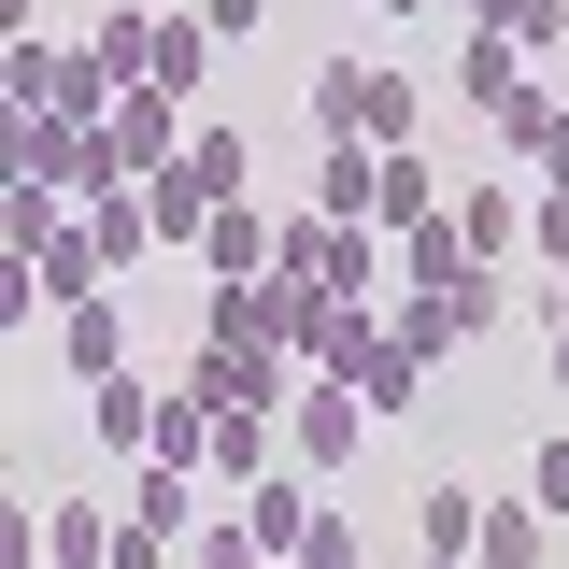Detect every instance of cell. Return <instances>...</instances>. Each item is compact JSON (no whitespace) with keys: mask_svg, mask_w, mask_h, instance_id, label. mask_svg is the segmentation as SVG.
<instances>
[{"mask_svg":"<svg viewBox=\"0 0 569 569\" xmlns=\"http://www.w3.org/2000/svg\"><path fill=\"white\" fill-rule=\"evenodd\" d=\"M0 100L14 114H58V129H114V100H129V71L100 58V43H0Z\"/></svg>","mask_w":569,"mask_h":569,"instance_id":"obj_1","label":"cell"},{"mask_svg":"<svg viewBox=\"0 0 569 569\" xmlns=\"http://www.w3.org/2000/svg\"><path fill=\"white\" fill-rule=\"evenodd\" d=\"M100 58L129 71V86H157V100H200L213 29L186 14V0H100Z\"/></svg>","mask_w":569,"mask_h":569,"instance_id":"obj_2","label":"cell"},{"mask_svg":"<svg viewBox=\"0 0 569 569\" xmlns=\"http://www.w3.org/2000/svg\"><path fill=\"white\" fill-rule=\"evenodd\" d=\"M385 228H342V213H313V200H284V284H328V299H385Z\"/></svg>","mask_w":569,"mask_h":569,"instance_id":"obj_3","label":"cell"},{"mask_svg":"<svg viewBox=\"0 0 569 569\" xmlns=\"http://www.w3.org/2000/svg\"><path fill=\"white\" fill-rule=\"evenodd\" d=\"M171 385H186V399H213V413H284V399H299V356L257 342V328H213Z\"/></svg>","mask_w":569,"mask_h":569,"instance_id":"obj_4","label":"cell"},{"mask_svg":"<svg viewBox=\"0 0 569 569\" xmlns=\"http://www.w3.org/2000/svg\"><path fill=\"white\" fill-rule=\"evenodd\" d=\"M456 100H470L512 157H541V129H556V100L527 86V58H512V43H485V29H470V58H456Z\"/></svg>","mask_w":569,"mask_h":569,"instance_id":"obj_5","label":"cell"},{"mask_svg":"<svg viewBox=\"0 0 569 569\" xmlns=\"http://www.w3.org/2000/svg\"><path fill=\"white\" fill-rule=\"evenodd\" d=\"M370 399H356V385H328V370H299V399H284V456H299V470H342L356 441H370Z\"/></svg>","mask_w":569,"mask_h":569,"instance_id":"obj_6","label":"cell"},{"mask_svg":"<svg viewBox=\"0 0 569 569\" xmlns=\"http://www.w3.org/2000/svg\"><path fill=\"white\" fill-rule=\"evenodd\" d=\"M200 413H213V399H200ZM271 470H284V413H213L200 427V485L242 498V485H271Z\"/></svg>","mask_w":569,"mask_h":569,"instance_id":"obj_7","label":"cell"},{"mask_svg":"<svg viewBox=\"0 0 569 569\" xmlns=\"http://www.w3.org/2000/svg\"><path fill=\"white\" fill-rule=\"evenodd\" d=\"M527 200H541V186H512V171H485V186H456V242H470V257H485V271H512V242H527Z\"/></svg>","mask_w":569,"mask_h":569,"instance_id":"obj_8","label":"cell"},{"mask_svg":"<svg viewBox=\"0 0 569 569\" xmlns=\"http://www.w3.org/2000/svg\"><path fill=\"white\" fill-rule=\"evenodd\" d=\"M171 114H186V100H157V86H129V100H114V171H129V186H157V171H186V142H171Z\"/></svg>","mask_w":569,"mask_h":569,"instance_id":"obj_9","label":"cell"},{"mask_svg":"<svg viewBox=\"0 0 569 569\" xmlns=\"http://www.w3.org/2000/svg\"><path fill=\"white\" fill-rule=\"evenodd\" d=\"M313 213L385 228V142H328V157H313Z\"/></svg>","mask_w":569,"mask_h":569,"instance_id":"obj_10","label":"cell"},{"mask_svg":"<svg viewBox=\"0 0 569 569\" xmlns=\"http://www.w3.org/2000/svg\"><path fill=\"white\" fill-rule=\"evenodd\" d=\"M271 257H284V228H271L257 200H228V213L200 228V271H213V284H271Z\"/></svg>","mask_w":569,"mask_h":569,"instance_id":"obj_11","label":"cell"},{"mask_svg":"<svg viewBox=\"0 0 569 569\" xmlns=\"http://www.w3.org/2000/svg\"><path fill=\"white\" fill-rule=\"evenodd\" d=\"M470 271H485V257L456 242V213H427V228H399V299H456Z\"/></svg>","mask_w":569,"mask_h":569,"instance_id":"obj_12","label":"cell"},{"mask_svg":"<svg viewBox=\"0 0 569 569\" xmlns=\"http://www.w3.org/2000/svg\"><path fill=\"white\" fill-rule=\"evenodd\" d=\"M228 512H242V527H257V556H299V527H313V512H328V498H313V485H299V470H271V485H242V498H228Z\"/></svg>","mask_w":569,"mask_h":569,"instance_id":"obj_13","label":"cell"},{"mask_svg":"<svg viewBox=\"0 0 569 569\" xmlns=\"http://www.w3.org/2000/svg\"><path fill=\"white\" fill-rule=\"evenodd\" d=\"M58 356H71V385H114V370H129V313H114V299H71Z\"/></svg>","mask_w":569,"mask_h":569,"instance_id":"obj_14","label":"cell"},{"mask_svg":"<svg viewBox=\"0 0 569 569\" xmlns=\"http://www.w3.org/2000/svg\"><path fill=\"white\" fill-rule=\"evenodd\" d=\"M413 129H427L413 71H399V58H370V86H356V142H385V157H413Z\"/></svg>","mask_w":569,"mask_h":569,"instance_id":"obj_15","label":"cell"},{"mask_svg":"<svg viewBox=\"0 0 569 569\" xmlns=\"http://www.w3.org/2000/svg\"><path fill=\"white\" fill-rule=\"evenodd\" d=\"M157 413H171V399H157L142 370H114V385H86V427H100L114 456H157Z\"/></svg>","mask_w":569,"mask_h":569,"instance_id":"obj_16","label":"cell"},{"mask_svg":"<svg viewBox=\"0 0 569 569\" xmlns=\"http://www.w3.org/2000/svg\"><path fill=\"white\" fill-rule=\"evenodd\" d=\"M541 541H556V512H541V498H485V541H470V569H541Z\"/></svg>","mask_w":569,"mask_h":569,"instance_id":"obj_17","label":"cell"},{"mask_svg":"<svg viewBox=\"0 0 569 569\" xmlns=\"http://www.w3.org/2000/svg\"><path fill=\"white\" fill-rule=\"evenodd\" d=\"M100 271H114V257H100V228H86V213H71L58 242H43V257H29V284H43V299H58V313H71V299H100Z\"/></svg>","mask_w":569,"mask_h":569,"instance_id":"obj_18","label":"cell"},{"mask_svg":"<svg viewBox=\"0 0 569 569\" xmlns=\"http://www.w3.org/2000/svg\"><path fill=\"white\" fill-rule=\"evenodd\" d=\"M356 399H370V413H413V399H427V356L399 342V313H385V342L356 356Z\"/></svg>","mask_w":569,"mask_h":569,"instance_id":"obj_19","label":"cell"},{"mask_svg":"<svg viewBox=\"0 0 569 569\" xmlns=\"http://www.w3.org/2000/svg\"><path fill=\"white\" fill-rule=\"evenodd\" d=\"M142 213H157V242H171V257H200V228H213L228 200H213L200 171H157V186H142Z\"/></svg>","mask_w":569,"mask_h":569,"instance_id":"obj_20","label":"cell"},{"mask_svg":"<svg viewBox=\"0 0 569 569\" xmlns=\"http://www.w3.org/2000/svg\"><path fill=\"white\" fill-rule=\"evenodd\" d=\"M470 29L512 43V58H541V43H569V0H470Z\"/></svg>","mask_w":569,"mask_h":569,"instance_id":"obj_21","label":"cell"},{"mask_svg":"<svg viewBox=\"0 0 569 569\" xmlns=\"http://www.w3.org/2000/svg\"><path fill=\"white\" fill-rule=\"evenodd\" d=\"M470 541H485V498H470V485H427L413 498V556H470Z\"/></svg>","mask_w":569,"mask_h":569,"instance_id":"obj_22","label":"cell"},{"mask_svg":"<svg viewBox=\"0 0 569 569\" xmlns=\"http://www.w3.org/2000/svg\"><path fill=\"white\" fill-rule=\"evenodd\" d=\"M86 228H100V257H114V271H142V257H171V242H157V213H142V186H114V200H86Z\"/></svg>","mask_w":569,"mask_h":569,"instance_id":"obj_23","label":"cell"},{"mask_svg":"<svg viewBox=\"0 0 569 569\" xmlns=\"http://www.w3.org/2000/svg\"><path fill=\"white\" fill-rule=\"evenodd\" d=\"M186 171H200L213 200H257V142L242 129H186Z\"/></svg>","mask_w":569,"mask_h":569,"instance_id":"obj_24","label":"cell"},{"mask_svg":"<svg viewBox=\"0 0 569 569\" xmlns=\"http://www.w3.org/2000/svg\"><path fill=\"white\" fill-rule=\"evenodd\" d=\"M356 86H370V58H313V142H356Z\"/></svg>","mask_w":569,"mask_h":569,"instance_id":"obj_25","label":"cell"},{"mask_svg":"<svg viewBox=\"0 0 569 569\" xmlns=\"http://www.w3.org/2000/svg\"><path fill=\"white\" fill-rule=\"evenodd\" d=\"M427 213H441V171H427V157H385V242L427 228Z\"/></svg>","mask_w":569,"mask_h":569,"instance_id":"obj_26","label":"cell"},{"mask_svg":"<svg viewBox=\"0 0 569 569\" xmlns=\"http://www.w3.org/2000/svg\"><path fill=\"white\" fill-rule=\"evenodd\" d=\"M284 569H370V527H356V512H313V527H299V556Z\"/></svg>","mask_w":569,"mask_h":569,"instance_id":"obj_27","label":"cell"},{"mask_svg":"<svg viewBox=\"0 0 569 569\" xmlns=\"http://www.w3.org/2000/svg\"><path fill=\"white\" fill-rule=\"evenodd\" d=\"M186 569H271V556H257L242 512H213V527H186Z\"/></svg>","mask_w":569,"mask_h":569,"instance_id":"obj_28","label":"cell"},{"mask_svg":"<svg viewBox=\"0 0 569 569\" xmlns=\"http://www.w3.org/2000/svg\"><path fill=\"white\" fill-rule=\"evenodd\" d=\"M527 257H541V271H569V186H541V200H527Z\"/></svg>","mask_w":569,"mask_h":569,"instance_id":"obj_29","label":"cell"},{"mask_svg":"<svg viewBox=\"0 0 569 569\" xmlns=\"http://www.w3.org/2000/svg\"><path fill=\"white\" fill-rule=\"evenodd\" d=\"M527 498H541V512H569V427L541 441V456H527Z\"/></svg>","mask_w":569,"mask_h":569,"instance_id":"obj_30","label":"cell"},{"mask_svg":"<svg viewBox=\"0 0 569 569\" xmlns=\"http://www.w3.org/2000/svg\"><path fill=\"white\" fill-rule=\"evenodd\" d=\"M0 569H43V512H29V498L0 512Z\"/></svg>","mask_w":569,"mask_h":569,"instance_id":"obj_31","label":"cell"},{"mask_svg":"<svg viewBox=\"0 0 569 569\" xmlns=\"http://www.w3.org/2000/svg\"><path fill=\"white\" fill-rule=\"evenodd\" d=\"M186 14H200L213 43H242V29H257V14H271V0H186Z\"/></svg>","mask_w":569,"mask_h":569,"instance_id":"obj_32","label":"cell"},{"mask_svg":"<svg viewBox=\"0 0 569 569\" xmlns=\"http://www.w3.org/2000/svg\"><path fill=\"white\" fill-rule=\"evenodd\" d=\"M527 171H541V186H569V114L541 129V157H527Z\"/></svg>","mask_w":569,"mask_h":569,"instance_id":"obj_33","label":"cell"},{"mask_svg":"<svg viewBox=\"0 0 569 569\" xmlns=\"http://www.w3.org/2000/svg\"><path fill=\"white\" fill-rule=\"evenodd\" d=\"M29 29H43V0H0V43H29Z\"/></svg>","mask_w":569,"mask_h":569,"instance_id":"obj_34","label":"cell"},{"mask_svg":"<svg viewBox=\"0 0 569 569\" xmlns=\"http://www.w3.org/2000/svg\"><path fill=\"white\" fill-rule=\"evenodd\" d=\"M556 399H569V313H556Z\"/></svg>","mask_w":569,"mask_h":569,"instance_id":"obj_35","label":"cell"},{"mask_svg":"<svg viewBox=\"0 0 569 569\" xmlns=\"http://www.w3.org/2000/svg\"><path fill=\"white\" fill-rule=\"evenodd\" d=\"M413 569H470V556H413Z\"/></svg>","mask_w":569,"mask_h":569,"instance_id":"obj_36","label":"cell"},{"mask_svg":"<svg viewBox=\"0 0 569 569\" xmlns=\"http://www.w3.org/2000/svg\"><path fill=\"white\" fill-rule=\"evenodd\" d=\"M399 14H413V0H399Z\"/></svg>","mask_w":569,"mask_h":569,"instance_id":"obj_37","label":"cell"}]
</instances>
